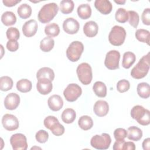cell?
<instances>
[{
  "mask_svg": "<svg viewBox=\"0 0 150 150\" xmlns=\"http://www.w3.org/2000/svg\"><path fill=\"white\" fill-rule=\"evenodd\" d=\"M58 11L59 7L56 3L52 2L45 4L38 12V20L42 23H47L54 18Z\"/></svg>",
  "mask_w": 150,
  "mask_h": 150,
  "instance_id": "1",
  "label": "cell"
},
{
  "mask_svg": "<svg viewBox=\"0 0 150 150\" xmlns=\"http://www.w3.org/2000/svg\"><path fill=\"white\" fill-rule=\"evenodd\" d=\"M149 70V52L144 56L131 71V76L135 79H141L146 76Z\"/></svg>",
  "mask_w": 150,
  "mask_h": 150,
  "instance_id": "2",
  "label": "cell"
},
{
  "mask_svg": "<svg viewBox=\"0 0 150 150\" xmlns=\"http://www.w3.org/2000/svg\"><path fill=\"white\" fill-rule=\"evenodd\" d=\"M131 116L142 125H148L150 123V112L141 105L134 106L131 110Z\"/></svg>",
  "mask_w": 150,
  "mask_h": 150,
  "instance_id": "3",
  "label": "cell"
},
{
  "mask_svg": "<svg viewBox=\"0 0 150 150\" xmlns=\"http://www.w3.org/2000/svg\"><path fill=\"white\" fill-rule=\"evenodd\" d=\"M126 31L122 26L115 25L113 26L108 35L109 42L116 46H121L125 41Z\"/></svg>",
  "mask_w": 150,
  "mask_h": 150,
  "instance_id": "4",
  "label": "cell"
},
{
  "mask_svg": "<svg viewBox=\"0 0 150 150\" xmlns=\"http://www.w3.org/2000/svg\"><path fill=\"white\" fill-rule=\"evenodd\" d=\"M76 73L80 82L84 84H89L93 79L92 69L90 65L87 63L80 64L76 69Z\"/></svg>",
  "mask_w": 150,
  "mask_h": 150,
  "instance_id": "5",
  "label": "cell"
},
{
  "mask_svg": "<svg viewBox=\"0 0 150 150\" xmlns=\"http://www.w3.org/2000/svg\"><path fill=\"white\" fill-rule=\"evenodd\" d=\"M111 142L110 135L107 133H103L101 135H95L91 138L90 141L91 146L100 150L108 149Z\"/></svg>",
  "mask_w": 150,
  "mask_h": 150,
  "instance_id": "6",
  "label": "cell"
},
{
  "mask_svg": "<svg viewBox=\"0 0 150 150\" xmlns=\"http://www.w3.org/2000/svg\"><path fill=\"white\" fill-rule=\"evenodd\" d=\"M84 50V45L80 41H73L66 50V56L69 60L73 62L78 61Z\"/></svg>",
  "mask_w": 150,
  "mask_h": 150,
  "instance_id": "7",
  "label": "cell"
},
{
  "mask_svg": "<svg viewBox=\"0 0 150 150\" xmlns=\"http://www.w3.org/2000/svg\"><path fill=\"white\" fill-rule=\"evenodd\" d=\"M45 127L50 129L51 132L56 136H60L64 132V127L60 124L56 117L52 115L46 117L43 121Z\"/></svg>",
  "mask_w": 150,
  "mask_h": 150,
  "instance_id": "8",
  "label": "cell"
},
{
  "mask_svg": "<svg viewBox=\"0 0 150 150\" xmlns=\"http://www.w3.org/2000/svg\"><path fill=\"white\" fill-rule=\"evenodd\" d=\"M82 93L81 88L77 84H69L63 91V95L66 100L69 102L75 101Z\"/></svg>",
  "mask_w": 150,
  "mask_h": 150,
  "instance_id": "9",
  "label": "cell"
},
{
  "mask_svg": "<svg viewBox=\"0 0 150 150\" xmlns=\"http://www.w3.org/2000/svg\"><path fill=\"white\" fill-rule=\"evenodd\" d=\"M120 53L115 50H111L108 52L105 56L104 64L110 70H115L119 68V61Z\"/></svg>",
  "mask_w": 150,
  "mask_h": 150,
  "instance_id": "10",
  "label": "cell"
},
{
  "mask_svg": "<svg viewBox=\"0 0 150 150\" xmlns=\"http://www.w3.org/2000/svg\"><path fill=\"white\" fill-rule=\"evenodd\" d=\"M10 143L14 150H26L28 148L26 138L21 133L13 134L10 138Z\"/></svg>",
  "mask_w": 150,
  "mask_h": 150,
  "instance_id": "11",
  "label": "cell"
},
{
  "mask_svg": "<svg viewBox=\"0 0 150 150\" xmlns=\"http://www.w3.org/2000/svg\"><path fill=\"white\" fill-rule=\"evenodd\" d=\"M2 124L4 128L9 131L16 130L19 125V121L16 116L10 114H6L2 117Z\"/></svg>",
  "mask_w": 150,
  "mask_h": 150,
  "instance_id": "12",
  "label": "cell"
},
{
  "mask_svg": "<svg viewBox=\"0 0 150 150\" xmlns=\"http://www.w3.org/2000/svg\"><path fill=\"white\" fill-rule=\"evenodd\" d=\"M80 28L79 22L73 18H68L66 19L63 23V28L64 31L70 35L76 33Z\"/></svg>",
  "mask_w": 150,
  "mask_h": 150,
  "instance_id": "13",
  "label": "cell"
},
{
  "mask_svg": "<svg viewBox=\"0 0 150 150\" xmlns=\"http://www.w3.org/2000/svg\"><path fill=\"white\" fill-rule=\"evenodd\" d=\"M38 80L36 88L40 94L46 95L52 91L53 84L51 80L46 78H40Z\"/></svg>",
  "mask_w": 150,
  "mask_h": 150,
  "instance_id": "14",
  "label": "cell"
},
{
  "mask_svg": "<svg viewBox=\"0 0 150 150\" xmlns=\"http://www.w3.org/2000/svg\"><path fill=\"white\" fill-rule=\"evenodd\" d=\"M20 103L19 96L15 93L8 94L4 100V105L6 109L13 110L16 109Z\"/></svg>",
  "mask_w": 150,
  "mask_h": 150,
  "instance_id": "15",
  "label": "cell"
},
{
  "mask_svg": "<svg viewBox=\"0 0 150 150\" xmlns=\"http://www.w3.org/2000/svg\"><path fill=\"white\" fill-rule=\"evenodd\" d=\"M38 28V25L36 20L30 19L26 21L22 26V32L26 37H32L34 36Z\"/></svg>",
  "mask_w": 150,
  "mask_h": 150,
  "instance_id": "16",
  "label": "cell"
},
{
  "mask_svg": "<svg viewBox=\"0 0 150 150\" xmlns=\"http://www.w3.org/2000/svg\"><path fill=\"white\" fill-rule=\"evenodd\" d=\"M95 8L102 14H109L112 9V5L108 0H96L94 2Z\"/></svg>",
  "mask_w": 150,
  "mask_h": 150,
  "instance_id": "17",
  "label": "cell"
},
{
  "mask_svg": "<svg viewBox=\"0 0 150 150\" xmlns=\"http://www.w3.org/2000/svg\"><path fill=\"white\" fill-rule=\"evenodd\" d=\"M93 110L96 115L98 117H104L108 112V104L104 100H98L94 105Z\"/></svg>",
  "mask_w": 150,
  "mask_h": 150,
  "instance_id": "18",
  "label": "cell"
},
{
  "mask_svg": "<svg viewBox=\"0 0 150 150\" xmlns=\"http://www.w3.org/2000/svg\"><path fill=\"white\" fill-rule=\"evenodd\" d=\"M47 104L51 110L57 111L63 107V101L59 95L54 94L48 98Z\"/></svg>",
  "mask_w": 150,
  "mask_h": 150,
  "instance_id": "19",
  "label": "cell"
},
{
  "mask_svg": "<svg viewBox=\"0 0 150 150\" xmlns=\"http://www.w3.org/2000/svg\"><path fill=\"white\" fill-rule=\"evenodd\" d=\"M98 30L97 23L93 21L87 22L83 26V32L84 34L89 38H93L97 35Z\"/></svg>",
  "mask_w": 150,
  "mask_h": 150,
  "instance_id": "20",
  "label": "cell"
},
{
  "mask_svg": "<svg viewBox=\"0 0 150 150\" xmlns=\"http://www.w3.org/2000/svg\"><path fill=\"white\" fill-rule=\"evenodd\" d=\"M127 138L131 141H138L142 137V130L135 126H132L127 129Z\"/></svg>",
  "mask_w": 150,
  "mask_h": 150,
  "instance_id": "21",
  "label": "cell"
},
{
  "mask_svg": "<svg viewBox=\"0 0 150 150\" xmlns=\"http://www.w3.org/2000/svg\"><path fill=\"white\" fill-rule=\"evenodd\" d=\"M78 16L82 19H87L91 16V8L90 5L87 4H83L80 5L77 8Z\"/></svg>",
  "mask_w": 150,
  "mask_h": 150,
  "instance_id": "22",
  "label": "cell"
},
{
  "mask_svg": "<svg viewBox=\"0 0 150 150\" xmlns=\"http://www.w3.org/2000/svg\"><path fill=\"white\" fill-rule=\"evenodd\" d=\"M36 78L38 79L40 78H46L52 81L54 79V73L50 67H42L37 71Z\"/></svg>",
  "mask_w": 150,
  "mask_h": 150,
  "instance_id": "23",
  "label": "cell"
},
{
  "mask_svg": "<svg viewBox=\"0 0 150 150\" xmlns=\"http://www.w3.org/2000/svg\"><path fill=\"white\" fill-rule=\"evenodd\" d=\"M136 56L135 54L131 52H127L124 53L122 66L125 69H129L135 63Z\"/></svg>",
  "mask_w": 150,
  "mask_h": 150,
  "instance_id": "24",
  "label": "cell"
},
{
  "mask_svg": "<svg viewBox=\"0 0 150 150\" xmlns=\"http://www.w3.org/2000/svg\"><path fill=\"white\" fill-rule=\"evenodd\" d=\"M1 21L5 26H11L16 22V17L13 12L6 11L1 16Z\"/></svg>",
  "mask_w": 150,
  "mask_h": 150,
  "instance_id": "25",
  "label": "cell"
},
{
  "mask_svg": "<svg viewBox=\"0 0 150 150\" xmlns=\"http://www.w3.org/2000/svg\"><path fill=\"white\" fill-rule=\"evenodd\" d=\"M95 94L99 97H105L107 95V87L102 81H96L93 86Z\"/></svg>",
  "mask_w": 150,
  "mask_h": 150,
  "instance_id": "26",
  "label": "cell"
},
{
  "mask_svg": "<svg viewBox=\"0 0 150 150\" xmlns=\"http://www.w3.org/2000/svg\"><path fill=\"white\" fill-rule=\"evenodd\" d=\"M137 91L138 96L142 98H148L150 96V87L147 83H139L137 86Z\"/></svg>",
  "mask_w": 150,
  "mask_h": 150,
  "instance_id": "27",
  "label": "cell"
},
{
  "mask_svg": "<svg viewBox=\"0 0 150 150\" xmlns=\"http://www.w3.org/2000/svg\"><path fill=\"white\" fill-rule=\"evenodd\" d=\"M62 121L66 124L72 123L76 119V113L72 108L65 109L61 115Z\"/></svg>",
  "mask_w": 150,
  "mask_h": 150,
  "instance_id": "28",
  "label": "cell"
},
{
  "mask_svg": "<svg viewBox=\"0 0 150 150\" xmlns=\"http://www.w3.org/2000/svg\"><path fill=\"white\" fill-rule=\"evenodd\" d=\"M78 125L80 128L84 131H87L93 127V121L90 116L83 115L79 119Z\"/></svg>",
  "mask_w": 150,
  "mask_h": 150,
  "instance_id": "29",
  "label": "cell"
},
{
  "mask_svg": "<svg viewBox=\"0 0 150 150\" xmlns=\"http://www.w3.org/2000/svg\"><path fill=\"white\" fill-rule=\"evenodd\" d=\"M54 40L52 37L44 38L40 43V49L44 52H50L54 47Z\"/></svg>",
  "mask_w": 150,
  "mask_h": 150,
  "instance_id": "30",
  "label": "cell"
},
{
  "mask_svg": "<svg viewBox=\"0 0 150 150\" xmlns=\"http://www.w3.org/2000/svg\"><path fill=\"white\" fill-rule=\"evenodd\" d=\"M32 87V82L26 79L19 80L16 83V88L22 93H27L31 90Z\"/></svg>",
  "mask_w": 150,
  "mask_h": 150,
  "instance_id": "31",
  "label": "cell"
},
{
  "mask_svg": "<svg viewBox=\"0 0 150 150\" xmlns=\"http://www.w3.org/2000/svg\"><path fill=\"white\" fill-rule=\"evenodd\" d=\"M32 8L27 4L21 5L17 10L19 16L22 19H27L29 18L32 14Z\"/></svg>",
  "mask_w": 150,
  "mask_h": 150,
  "instance_id": "32",
  "label": "cell"
},
{
  "mask_svg": "<svg viewBox=\"0 0 150 150\" xmlns=\"http://www.w3.org/2000/svg\"><path fill=\"white\" fill-rule=\"evenodd\" d=\"M74 4L71 0H63L60 2V11L64 14H69L74 9Z\"/></svg>",
  "mask_w": 150,
  "mask_h": 150,
  "instance_id": "33",
  "label": "cell"
},
{
  "mask_svg": "<svg viewBox=\"0 0 150 150\" xmlns=\"http://www.w3.org/2000/svg\"><path fill=\"white\" fill-rule=\"evenodd\" d=\"M135 38L139 41L144 43H146L149 45V38L150 33L148 30L144 29H139L136 30L135 33Z\"/></svg>",
  "mask_w": 150,
  "mask_h": 150,
  "instance_id": "34",
  "label": "cell"
},
{
  "mask_svg": "<svg viewBox=\"0 0 150 150\" xmlns=\"http://www.w3.org/2000/svg\"><path fill=\"white\" fill-rule=\"evenodd\" d=\"M45 33L50 37H56L60 33L59 26L56 23H49L45 26Z\"/></svg>",
  "mask_w": 150,
  "mask_h": 150,
  "instance_id": "35",
  "label": "cell"
},
{
  "mask_svg": "<svg viewBox=\"0 0 150 150\" xmlns=\"http://www.w3.org/2000/svg\"><path fill=\"white\" fill-rule=\"evenodd\" d=\"M12 79L7 76L0 77V90L3 91H6L11 90L13 87Z\"/></svg>",
  "mask_w": 150,
  "mask_h": 150,
  "instance_id": "36",
  "label": "cell"
},
{
  "mask_svg": "<svg viewBox=\"0 0 150 150\" xmlns=\"http://www.w3.org/2000/svg\"><path fill=\"white\" fill-rule=\"evenodd\" d=\"M115 18L117 22L122 23H125L128 20V12L124 8H120L115 12Z\"/></svg>",
  "mask_w": 150,
  "mask_h": 150,
  "instance_id": "37",
  "label": "cell"
},
{
  "mask_svg": "<svg viewBox=\"0 0 150 150\" xmlns=\"http://www.w3.org/2000/svg\"><path fill=\"white\" fill-rule=\"evenodd\" d=\"M127 12L128 15L129 23L134 28H137L139 21L138 13L134 11H128Z\"/></svg>",
  "mask_w": 150,
  "mask_h": 150,
  "instance_id": "38",
  "label": "cell"
},
{
  "mask_svg": "<svg viewBox=\"0 0 150 150\" xmlns=\"http://www.w3.org/2000/svg\"><path fill=\"white\" fill-rule=\"evenodd\" d=\"M6 37L9 40H16L19 39L20 37V33L19 30L16 28L11 27L8 28L6 32Z\"/></svg>",
  "mask_w": 150,
  "mask_h": 150,
  "instance_id": "39",
  "label": "cell"
},
{
  "mask_svg": "<svg viewBox=\"0 0 150 150\" xmlns=\"http://www.w3.org/2000/svg\"><path fill=\"white\" fill-rule=\"evenodd\" d=\"M129 82L125 79L120 80L117 82V89L120 93H124L128 91L129 89Z\"/></svg>",
  "mask_w": 150,
  "mask_h": 150,
  "instance_id": "40",
  "label": "cell"
},
{
  "mask_svg": "<svg viewBox=\"0 0 150 150\" xmlns=\"http://www.w3.org/2000/svg\"><path fill=\"white\" fill-rule=\"evenodd\" d=\"M35 138L36 141L39 143H45L49 138V134L47 131L40 129L36 132Z\"/></svg>",
  "mask_w": 150,
  "mask_h": 150,
  "instance_id": "41",
  "label": "cell"
},
{
  "mask_svg": "<svg viewBox=\"0 0 150 150\" xmlns=\"http://www.w3.org/2000/svg\"><path fill=\"white\" fill-rule=\"evenodd\" d=\"M114 136L115 140H122L127 136V131L122 128H118L114 132Z\"/></svg>",
  "mask_w": 150,
  "mask_h": 150,
  "instance_id": "42",
  "label": "cell"
},
{
  "mask_svg": "<svg viewBox=\"0 0 150 150\" xmlns=\"http://www.w3.org/2000/svg\"><path fill=\"white\" fill-rule=\"evenodd\" d=\"M141 19L144 25H150V9L145 8L141 15Z\"/></svg>",
  "mask_w": 150,
  "mask_h": 150,
  "instance_id": "43",
  "label": "cell"
},
{
  "mask_svg": "<svg viewBox=\"0 0 150 150\" xmlns=\"http://www.w3.org/2000/svg\"><path fill=\"white\" fill-rule=\"evenodd\" d=\"M6 48L10 52H15L19 48V43L16 40H9L6 43Z\"/></svg>",
  "mask_w": 150,
  "mask_h": 150,
  "instance_id": "44",
  "label": "cell"
},
{
  "mask_svg": "<svg viewBox=\"0 0 150 150\" xmlns=\"http://www.w3.org/2000/svg\"><path fill=\"white\" fill-rule=\"evenodd\" d=\"M125 140H116L113 145V149L114 150H123L124 144L125 143Z\"/></svg>",
  "mask_w": 150,
  "mask_h": 150,
  "instance_id": "45",
  "label": "cell"
},
{
  "mask_svg": "<svg viewBox=\"0 0 150 150\" xmlns=\"http://www.w3.org/2000/svg\"><path fill=\"white\" fill-rule=\"evenodd\" d=\"M21 1V0H3L2 2L5 6L8 7H12L16 5Z\"/></svg>",
  "mask_w": 150,
  "mask_h": 150,
  "instance_id": "46",
  "label": "cell"
},
{
  "mask_svg": "<svg viewBox=\"0 0 150 150\" xmlns=\"http://www.w3.org/2000/svg\"><path fill=\"white\" fill-rule=\"evenodd\" d=\"M135 144L131 141L125 142L123 146V150H135Z\"/></svg>",
  "mask_w": 150,
  "mask_h": 150,
  "instance_id": "47",
  "label": "cell"
},
{
  "mask_svg": "<svg viewBox=\"0 0 150 150\" xmlns=\"http://www.w3.org/2000/svg\"><path fill=\"white\" fill-rule=\"evenodd\" d=\"M142 148L144 150L150 149V138H147L145 139L142 142Z\"/></svg>",
  "mask_w": 150,
  "mask_h": 150,
  "instance_id": "48",
  "label": "cell"
},
{
  "mask_svg": "<svg viewBox=\"0 0 150 150\" xmlns=\"http://www.w3.org/2000/svg\"><path fill=\"white\" fill-rule=\"evenodd\" d=\"M114 2L118 4H120V5H123L125 3V0H118V1H116L115 0Z\"/></svg>",
  "mask_w": 150,
  "mask_h": 150,
  "instance_id": "49",
  "label": "cell"
}]
</instances>
